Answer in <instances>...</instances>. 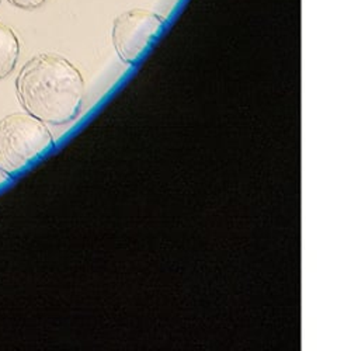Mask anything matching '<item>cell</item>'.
<instances>
[{"mask_svg":"<svg viewBox=\"0 0 351 351\" xmlns=\"http://www.w3.org/2000/svg\"><path fill=\"white\" fill-rule=\"evenodd\" d=\"M16 93L23 108L37 120L64 125L80 112L84 80L80 71L64 56L40 53L20 71Z\"/></svg>","mask_w":351,"mask_h":351,"instance_id":"cell-1","label":"cell"},{"mask_svg":"<svg viewBox=\"0 0 351 351\" xmlns=\"http://www.w3.org/2000/svg\"><path fill=\"white\" fill-rule=\"evenodd\" d=\"M53 145L43 121L28 112L10 114L0 120V171L12 178Z\"/></svg>","mask_w":351,"mask_h":351,"instance_id":"cell-2","label":"cell"},{"mask_svg":"<svg viewBox=\"0 0 351 351\" xmlns=\"http://www.w3.org/2000/svg\"><path fill=\"white\" fill-rule=\"evenodd\" d=\"M165 25V19L155 12L134 9L114 20L111 40L121 60L134 65Z\"/></svg>","mask_w":351,"mask_h":351,"instance_id":"cell-3","label":"cell"},{"mask_svg":"<svg viewBox=\"0 0 351 351\" xmlns=\"http://www.w3.org/2000/svg\"><path fill=\"white\" fill-rule=\"evenodd\" d=\"M20 43L9 25L0 23V79L9 76L19 61Z\"/></svg>","mask_w":351,"mask_h":351,"instance_id":"cell-4","label":"cell"},{"mask_svg":"<svg viewBox=\"0 0 351 351\" xmlns=\"http://www.w3.org/2000/svg\"><path fill=\"white\" fill-rule=\"evenodd\" d=\"M8 2L17 8V9H23V10H34L41 8L47 0H8Z\"/></svg>","mask_w":351,"mask_h":351,"instance_id":"cell-5","label":"cell"},{"mask_svg":"<svg viewBox=\"0 0 351 351\" xmlns=\"http://www.w3.org/2000/svg\"><path fill=\"white\" fill-rule=\"evenodd\" d=\"M0 3H2V0H0Z\"/></svg>","mask_w":351,"mask_h":351,"instance_id":"cell-6","label":"cell"}]
</instances>
